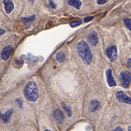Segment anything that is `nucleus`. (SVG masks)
Instances as JSON below:
<instances>
[{
  "mask_svg": "<svg viewBox=\"0 0 131 131\" xmlns=\"http://www.w3.org/2000/svg\"><path fill=\"white\" fill-rule=\"evenodd\" d=\"M13 113V110L12 109H10L9 110H8L6 113H5V114L3 115V122L4 124H7L9 120V118L10 115Z\"/></svg>",
  "mask_w": 131,
  "mask_h": 131,
  "instance_id": "14",
  "label": "nucleus"
},
{
  "mask_svg": "<svg viewBox=\"0 0 131 131\" xmlns=\"http://www.w3.org/2000/svg\"><path fill=\"white\" fill-rule=\"evenodd\" d=\"M12 48L10 46H7L4 47L1 52V58L2 60L7 61L12 53Z\"/></svg>",
  "mask_w": 131,
  "mask_h": 131,
  "instance_id": "7",
  "label": "nucleus"
},
{
  "mask_svg": "<svg viewBox=\"0 0 131 131\" xmlns=\"http://www.w3.org/2000/svg\"><path fill=\"white\" fill-rule=\"evenodd\" d=\"M82 24V21H76V22H72L70 24V26L72 27H76L80 26Z\"/></svg>",
  "mask_w": 131,
  "mask_h": 131,
  "instance_id": "18",
  "label": "nucleus"
},
{
  "mask_svg": "<svg viewBox=\"0 0 131 131\" xmlns=\"http://www.w3.org/2000/svg\"><path fill=\"white\" fill-rule=\"evenodd\" d=\"M106 79L108 85L110 87L117 86V83H116L114 78L113 76V73H112V70L110 68L107 69L106 71Z\"/></svg>",
  "mask_w": 131,
  "mask_h": 131,
  "instance_id": "6",
  "label": "nucleus"
},
{
  "mask_svg": "<svg viewBox=\"0 0 131 131\" xmlns=\"http://www.w3.org/2000/svg\"><path fill=\"white\" fill-rule=\"evenodd\" d=\"M68 4L77 9H81L82 4L81 0H68Z\"/></svg>",
  "mask_w": 131,
  "mask_h": 131,
  "instance_id": "11",
  "label": "nucleus"
},
{
  "mask_svg": "<svg viewBox=\"0 0 131 131\" xmlns=\"http://www.w3.org/2000/svg\"><path fill=\"white\" fill-rule=\"evenodd\" d=\"M62 107L64 108L65 112H66V113L67 114V115H68V117H71L72 111H71V108L69 106H68V105L65 104H62Z\"/></svg>",
  "mask_w": 131,
  "mask_h": 131,
  "instance_id": "15",
  "label": "nucleus"
},
{
  "mask_svg": "<svg viewBox=\"0 0 131 131\" xmlns=\"http://www.w3.org/2000/svg\"><path fill=\"white\" fill-rule=\"evenodd\" d=\"M4 9L7 14H9L14 9V4L12 0H4Z\"/></svg>",
  "mask_w": 131,
  "mask_h": 131,
  "instance_id": "10",
  "label": "nucleus"
},
{
  "mask_svg": "<svg viewBox=\"0 0 131 131\" xmlns=\"http://www.w3.org/2000/svg\"><path fill=\"white\" fill-rule=\"evenodd\" d=\"M107 57L110 61H114L117 58L118 52L117 47L115 46H112L108 47L105 50Z\"/></svg>",
  "mask_w": 131,
  "mask_h": 131,
  "instance_id": "3",
  "label": "nucleus"
},
{
  "mask_svg": "<svg viewBox=\"0 0 131 131\" xmlns=\"http://www.w3.org/2000/svg\"><path fill=\"white\" fill-rule=\"evenodd\" d=\"M53 117L58 123H62L64 120V114L60 110L57 109L53 112Z\"/></svg>",
  "mask_w": 131,
  "mask_h": 131,
  "instance_id": "8",
  "label": "nucleus"
},
{
  "mask_svg": "<svg viewBox=\"0 0 131 131\" xmlns=\"http://www.w3.org/2000/svg\"><path fill=\"white\" fill-rule=\"evenodd\" d=\"M16 101H18V102H17V103H18V104L20 105V107L21 108H22V100H21L20 99H17Z\"/></svg>",
  "mask_w": 131,
  "mask_h": 131,
  "instance_id": "22",
  "label": "nucleus"
},
{
  "mask_svg": "<svg viewBox=\"0 0 131 131\" xmlns=\"http://www.w3.org/2000/svg\"><path fill=\"white\" fill-rule=\"evenodd\" d=\"M114 130H122V129L121 127H118L114 129Z\"/></svg>",
  "mask_w": 131,
  "mask_h": 131,
  "instance_id": "26",
  "label": "nucleus"
},
{
  "mask_svg": "<svg viewBox=\"0 0 131 131\" xmlns=\"http://www.w3.org/2000/svg\"><path fill=\"white\" fill-rule=\"evenodd\" d=\"M15 63L17 65H22L23 64V62H22V61H21L20 60H18L16 61Z\"/></svg>",
  "mask_w": 131,
  "mask_h": 131,
  "instance_id": "23",
  "label": "nucleus"
},
{
  "mask_svg": "<svg viewBox=\"0 0 131 131\" xmlns=\"http://www.w3.org/2000/svg\"><path fill=\"white\" fill-rule=\"evenodd\" d=\"M45 130V131H46V130H48V129H46V130Z\"/></svg>",
  "mask_w": 131,
  "mask_h": 131,
  "instance_id": "29",
  "label": "nucleus"
},
{
  "mask_svg": "<svg viewBox=\"0 0 131 131\" xmlns=\"http://www.w3.org/2000/svg\"><path fill=\"white\" fill-rule=\"evenodd\" d=\"M36 19V16L35 15L31 16L30 17H28V18H22V20L25 21V22H31V21H33L34 20H35Z\"/></svg>",
  "mask_w": 131,
  "mask_h": 131,
  "instance_id": "17",
  "label": "nucleus"
},
{
  "mask_svg": "<svg viewBox=\"0 0 131 131\" xmlns=\"http://www.w3.org/2000/svg\"><path fill=\"white\" fill-rule=\"evenodd\" d=\"M120 78L125 88H128L130 83V73L128 71H122L120 73Z\"/></svg>",
  "mask_w": 131,
  "mask_h": 131,
  "instance_id": "5",
  "label": "nucleus"
},
{
  "mask_svg": "<svg viewBox=\"0 0 131 131\" xmlns=\"http://www.w3.org/2000/svg\"><path fill=\"white\" fill-rule=\"evenodd\" d=\"M115 97L117 100L120 103H126V104H130L131 99L127 94L125 93L122 91H118L115 94Z\"/></svg>",
  "mask_w": 131,
  "mask_h": 131,
  "instance_id": "4",
  "label": "nucleus"
},
{
  "mask_svg": "<svg viewBox=\"0 0 131 131\" xmlns=\"http://www.w3.org/2000/svg\"><path fill=\"white\" fill-rule=\"evenodd\" d=\"M24 93L27 100L35 102L39 98V89L35 82L30 81L27 82L25 86Z\"/></svg>",
  "mask_w": 131,
  "mask_h": 131,
  "instance_id": "2",
  "label": "nucleus"
},
{
  "mask_svg": "<svg viewBox=\"0 0 131 131\" xmlns=\"http://www.w3.org/2000/svg\"><path fill=\"white\" fill-rule=\"evenodd\" d=\"M28 1H30V2H33L34 1H35V0H28Z\"/></svg>",
  "mask_w": 131,
  "mask_h": 131,
  "instance_id": "28",
  "label": "nucleus"
},
{
  "mask_svg": "<svg viewBox=\"0 0 131 131\" xmlns=\"http://www.w3.org/2000/svg\"><path fill=\"white\" fill-rule=\"evenodd\" d=\"M130 60H131L130 58H129L128 60V62H127V64H128V67H130Z\"/></svg>",
  "mask_w": 131,
  "mask_h": 131,
  "instance_id": "25",
  "label": "nucleus"
},
{
  "mask_svg": "<svg viewBox=\"0 0 131 131\" xmlns=\"http://www.w3.org/2000/svg\"><path fill=\"white\" fill-rule=\"evenodd\" d=\"M93 18H94L93 16H89L86 17V18H84V22H90V21H91L93 19Z\"/></svg>",
  "mask_w": 131,
  "mask_h": 131,
  "instance_id": "21",
  "label": "nucleus"
},
{
  "mask_svg": "<svg viewBox=\"0 0 131 131\" xmlns=\"http://www.w3.org/2000/svg\"><path fill=\"white\" fill-rule=\"evenodd\" d=\"M128 130H130V131L131 130H130V126H128Z\"/></svg>",
  "mask_w": 131,
  "mask_h": 131,
  "instance_id": "27",
  "label": "nucleus"
},
{
  "mask_svg": "<svg viewBox=\"0 0 131 131\" xmlns=\"http://www.w3.org/2000/svg\"><path fill=\"white\" fill-rule=\"evenodd\" d=\"M56 60L59 63H63L66 60V56L62 51H59L56 54Z\"/></svg>",
  "mask_w": 131,
  "mask_h": 131,
  "instance_id": "13",
  "label": "nucleus"
},
{
  "mask_svg": "<svg viewBox=\"0 0 131 131\" xmlns=\"http://www.w3.org/2000/svg\"><path fill=\"white\" fill-rule=\"evenodd\" d=\"M5 33V30L3 29H0V36H1L2 35H3Z\"/></svg>",
  "mask_w": 131,
  "mask_h": 131,
  "instance_id": "24",
  "label": "nucleus"
},
{
  "mask_svg": "<svg viewBox=\"0 0 131 131\" xmlns=\"http://www.w3.org/2000/svg\"><path fill=\"white\" fill-rule=\"evenodd\" d=\"M88 40L92 46H96L99 43L98 36L96 32L92 31L88 36Z\"/></svg>",
  "mask_w": 131,
  "mask_h": 131,
  "instance_id": "9",
  "label": "nucleus"
},
{
  "mask_svg": "<svg viewBox=\"0 0 131 131\" xmlns=\"http://www.w3.org/2000/svg\"><path fill=\"white\" fill-rule=\"evenodd\" d=\"M77 50L79 56L85 64L89 65L92 60V53L87 42L81 40L77 44Z\"/></svg>",
  "mask_w": 131,
  "mask_h": 131,
  "instance_id": "1",
  "label": "nucleus"
},
{
  "mask_svg": "<svg viewBox=\"0 0 131 131\" xmlns=\"http://www.w3.org/2000/svg\"><path fill=\"white\" fill-rule=\"evenodd\" d=\"M125 25H126V27H128V29L129 30H130V27H131V25H130V21L131 19L130 18H125L123 19Z\"/></svg>",
  "mask_w": 131,
  "mask_h": 131,
  "instance_id": "16",
  "label": "nucleus"
},
{
  "mask_svg": "<svg viewBox=\"0 0 131 131\" xmlns=\"http://www.w3.org/2000/svg\"><path fill=\"white\" fill-rule=\"evenodd\" d=\"M100 103L96 100L92 101L90 103V110L93 112H94L96 110H97L99 108H100Z\"/></svg>",
  "mask_w": 131,
  "mask_h": 131,
  "instance_id": "12",
  "label": "nucleus"
},
{
  "mask_svg": "<svg viewBox=\"0 0 131 131\" xmlns=\"http://www.w3.org/2000/svg\"><path fill=\"white\" fill-rule=\"evenodd\" d=\"M49 5L50 6L51 8H52V9H56L57 8V5L56 4H55L54 2L52 1V0H49Z\"/></svg>",
  "mask_w": 131,
  "mask_h": 131,
  "instance_id": "19",
  "label": "nucleus"
},
{
  "mask_svg": "<svg viewBox=\"0 0 131 131\" xmlns=\"http://www.w3.org/2000/svg\"><path fill=\"white\" fill-rule=\"evenodd\" d=\"M97 3L99 5H104V4H106L108 2V0H97Z\"/></svg>",
  "mask_w": 131,
  "mask_h": 131,
  "instance_id": "20",
  "label": "nucleus"
}]
</instances>
